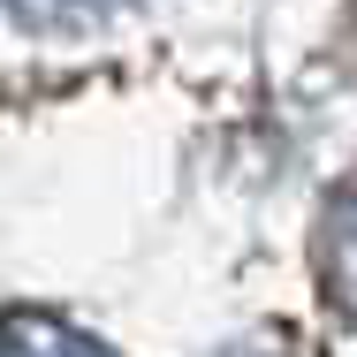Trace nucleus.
Returning <instances> with one entry per match:
<instances>
[{
    "mask_svg": "<svg viewBox=\"0 0 357 357\" xmlns=\"http://www.w3.org/2000/svg\"><path fill=\"white\" fill-rule=\"evenodd\" d=\"M0 357H107V350L84 342L61 319H8V327H0Z\"/></svg>",
    "mask_w": 357,
    "mask_h": 357,
    "instance_id": "f257e3e1",
    "label": "nucleus"
},
{
    "mask_svg": "<svg viewBox=\"0 0 357 357\" xmlns=\"http://www.w3.org/2000/svg\"><path fill=\"white\" fill-rule=\"evenodd\" d=\"M335 259H342V289H350V304H357V198H350V213H342V228H335Z\"/></svg>",
    "mask_w": 357,
    "mask_h": 357,
    "instance_id": "f03ea898",
    "label": "nucleus"
}]
</instances>
